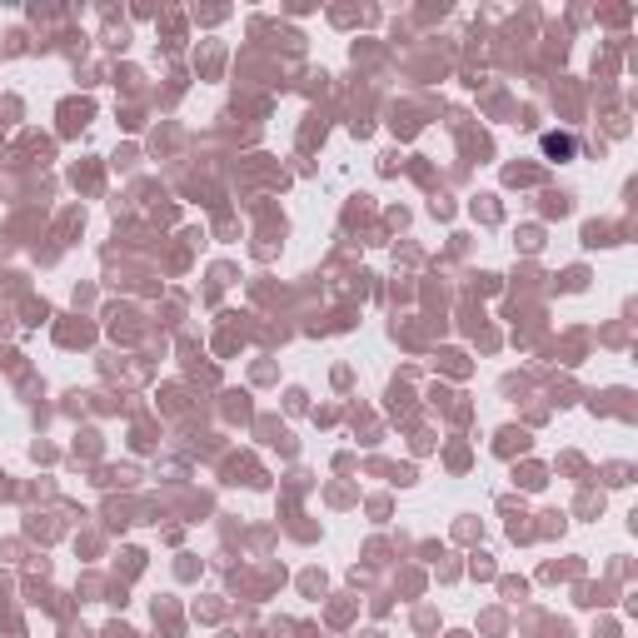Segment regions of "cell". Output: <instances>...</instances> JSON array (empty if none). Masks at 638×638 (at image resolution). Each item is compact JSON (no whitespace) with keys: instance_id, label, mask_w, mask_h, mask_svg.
<instances>
[{"instance_id":"1","label":"cell","mask_w":638,"mask_h":638,"mask_svg":"<svg viewBox=\"0 0 638 638\" xmlns=\"http://www.w3.org/2000/svg\"><path fill=\"white\" fill-rule=\"evenodd\" d=\"M574 140H568V135H544V155H574Z\"/></svg>"}]
</instances>
